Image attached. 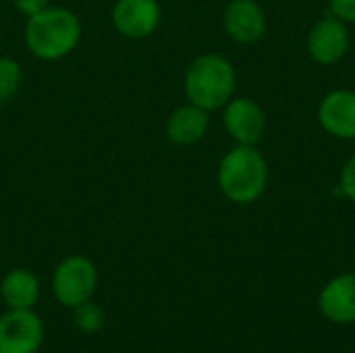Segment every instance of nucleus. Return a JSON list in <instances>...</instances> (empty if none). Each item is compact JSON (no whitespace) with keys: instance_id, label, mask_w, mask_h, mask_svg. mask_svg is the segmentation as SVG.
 <instances>
[{"instance_id":"nucleus-1","label":"nucleus","mask_w":355,"mask_h":353,"mask_svg":"<svg viewBox=\"0 0 355 353\" xmlns=\"http://www.w3.org/2000/svg\"><path fill=\"white\" fill-rule=\"evenodd\" d=\"M81 19L67 6L50 4L42 12L27 17L23 42L27 50L46 62H56L69 56L81 42Z\"/></svg>"},{"instance_id":"nucleus-2","label":"nucleus","mask_w":355,"mask_h":353,"mask_svg":"<svg viewBox=\"0 0 355 353\" xmlns=\"http://www.w3.org/2000/svg\"><path fill=\"white\" fill-rule=\"evenodd\" d=\"M216 183L220 193L239 206L254 204L268 185V162L256 146L235 144L218 162Z\"/></svg>"},{"instance_id":"nucleus-3","label":"nucleus","mask_w":355,"mask_h":353,"mask_svg":"<svg viewBox=\"0 0 355 353\" xmlns=\"http://www.w3.org/2000/svg\"><path fill=\"white\" fill-rule=\"evenodd\" d=\"M237 85V73L229 58L216 52L196 56L183 77V89L187 102L212 112L225 108L233 98Z\"/></svg>"},{"instance_id":"nucleus-4","label":"nucleus","mask_w":355,"mask_h":353,"mask_svg":"<svg viewBox=\"0 0 355 353\" xmlns=\"http://www.w3.org/2000/svg\"><path fill=\"white\" fill-rule=\"evenodd\" d=\"M98 283V268L94 260L83 254H71L62 258L52 273V293L64 308H75L87 300H94Z\"/></svg>"},{"instance_id":"nucleus-5","label":"nucleus","mask_w":355,"mask_h":353,"mask_svg":"<svg viewBox=\"0 0 355 353\" xmlns=\"http://www.w3.org/2000/svg\"><path fill=\"white\" fill-rule=\"evenodd\" d=\"M352 37H349V27L335 15L318 19L306 40L308 54L316 64L322 67H333L341 62L349 50Z\"/></svg>"},{"instance_id":"nucleus-6","label":"nucleus","mask_w":355,"mask_h":353,"mask_svg":"<svg viewBox=\"0 0 355 353\" xmlns=\"http://www.w3.org/2000/svg\"><path fill=\"white\" fill-rule=\"evenodd\" d=\"M44 322L33 310H6L0 316V353H37Z\"/></svg>"},{"instance_id":"nucleus-7","label":"nucleus","mask_w":355,"mask_h":353,"mask_svg":"<svg viewBox=\"0 0 355 353\" xmlns=\"http://www.w3.org/2000/svg\"><path fill=\"white\" fill-rule=\"evenodd\" d=\"M110 21L123 37L146 40L160 27L162 8L158 0H116Z\"/></svg>"},{"instance_id":"nucleus-8","label":"nucleus","mask_w":355,"mask_h":353,"mask_svg":"<svg viewBox=\"0 0 355 353\" xmlns=\"http://www.w3.org/2000/svg\"><path fill=\"white\" fill-rule=\"evenodd\" d=\"M223 123L235 144L256 146L266 131V114L262 106L248 96H233L225 104Z\"/></svg>"},{"instance_id":"nucleus-9","label":"nucleus","mask_w":355,"mask_h":353,"mask_svg":"<svg viewBox=\"0 0 355 353\" xmlns=\"http://www.w3.org/2000/svg\"><path fill=\"white\" fill-rule=\"evenodd\" d=\"M227 35L237 44H256L266 31V12L256 0H231L223 12Z\"/></svg>"},{"instance_id":"nucleus-10","label":"nucleus","mask_w":355,"mask_h":353,"mask_svg":"<svg viewBox=\"0 0 355 353\" xmlns=\"http://www.w3.org/2000/svg\"><path fill=\"white\" fill-rule=\"evenodd\" d=\"M320 127L337 139H355V92L333 89L318 104Z\"/></svg>"},{"instance_id":"nucleus-11","label":"nucleus","mask_w":355,"mask_h":353,"mask_svg":"<svg viewBox=\"0 0 355 353\" xmlns=\"http://www.w3.org/2000/svg\"><path fill=\"white\" fill-rule=\"evenodd\" d=\"M318 308L324 318L335 325L355 322V273H343L331 279L318 298Z\"/></svg>"},{"instance_id":"nucleus-12","label":"nucleus","mask_w":355,"mask_h":353,"mask_svg":"<svg viewBox=\"0 0 355 353\" xmlns=\"http://www.w3.org/2000/svg\"><path fill=\"white\" fill-rule=\"evenodd\" d=\"M208 114H210L208 110H204L191 102L177 106L168 114L166 125H164L168 141L175 146H193V144L202 141L210 127Z\"/></svg>"},{"instance_id":"nucleus-13","label":"nucleus","mask_w":355,"mask_h":353,"mask_svg":"<svg viewBox=\"0 0 355 353\" xmlns=\"http://www.w3.org/2000/svg\"><path fill=\"white\" fill-rule=\"evenodd\" d=\"M0 295L8 310H33L40 300V281L27 268H12L2 277Z\"/></svg>"},{"instance_id":"nucleus-14","label":"nucleus","mask_w":355,"mask_h":353,"mask_svg":"<svg viewBox=\"0 0 355 353\" xmlns=\"http://www.w3.org/2000/svg\"><path fill=\"white\" fill-rule=\"evenodd\" d=\"M71 310H73V322L79 333L96 335L104 329V310L94 300H87Z\"/></svg>"},{"instance_id":"nucleus-15","label":"nucleus","mask_w":355,"mask_h":353,"mask_svg":"<svg viewBox=\"0 0 355 353\" xmlns=\"http://www.w3.org/2000/svg\"><path fill=\"white\" fill-rule=\"evenodd\" d=\"M23 83V69L10 56H0V104L10 102Z\"/></svg>"},{"instance_id":"nucleus-16","label":"nucleus","mask_w":355,"mask_h":353,"mask_svg":"<svg viewBox=\"0 0 355 353\" xmlns=\"http://www.w3.org/2000/svg\"><path fill=\"white\" fill-rule=\"evenodd\" d=\"M339 187L341 193L355 202V154L345 162V166L341 169V179H339Z\"/></svg>"},{"instance_id":"nucleus-17","label":"nucleus","mask_w":355,"mask_h":353,"mask_svg":"<svg viewBox=\"0 0 355 353\" xmlns=\"http://www.w3.org/2000/svg\"><path fill=\"white\" fill-rule=\"evenodd\" d=\"M331 15L347 25H355V0H331Z\"/></svg>"},{"instance_id":"nucleus-18","label":"nucleus","mask_w":355,"mask_h":353,"mask_svg":"<svg viewBox=\"0 0 355 353\" xmlns=\"http://www.w3.org/2000/svg\"><path fill=\"white\" fill-rule=\"evenodd\" d=\"M12 6L17 8V12H21L27 19V17L42 12L44 8H48L50 0H12Z\"/></svg>"}]
</instances>
